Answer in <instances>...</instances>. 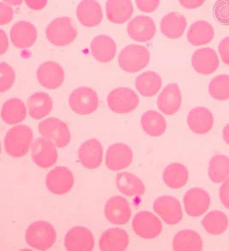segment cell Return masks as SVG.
Instances as JSON below:
<instances>
[{"mask_svg": "<svg viewBox=\"0 0 229 251\" xmlns=\"http://www.w3.org/2000/svg\"><path fill=\"white\" fill-rule=\"evenodd\" d=\"M33 132L26 126H14L7 132L3 145L6 153L10 156L20 158L27 154L32 146Z\"/></svg>", "mask_w": 229, "mask_h": 251, "instance_id": "1", "label": "cell"}, {"mask_svg": "<svg viewBox=\"0 0 229 251\" xmlns=\"http://www.w3.org/2000/svg\"><path fill=\"white\" fill-rule=\"evenodd\" d=\"M54 227L47 221H36L27 227L25 240L31 248L37 251H48L56 242Z\"/></svg>", "mask_w": 229, "mask_h": 251, "instance_id": "2", "label": "cell"}, {"mask_svg": "<svg viewBox=\"0 0 229 251\" xmlns=\"http://www.w3.org/2000/svg\"><path fill=\"white\" fill-rule=\"evenodd\" d=\"M48 41L57 47L72 43L77 36V30L70 17H58L51 21L46 29Z\"/></svg>", "mask_w": 229, "mask_h": 251, "instance_id": "3", "label": "cell"}, {"mask_svg": "<svg viewBox=\"0 0 229 251\" xmlns=\"http://www.w3.org/2000/svg\"><path fill=\"white\" fill-rule=\"evenodd\" d=\"M151 53L147 48L140 45H130L124 48L119 56V65L124 72L135 73L147 66Z\"/></svg>", "mask_w": 229, "mask_h": 251, "instance_id": "4", "label": "cell"}, {"mask_svg": "<svg viewBox=\"0 0 229 251\" xmlns=\"http://www.w3.org/2000/svg\"><path fill=\"white\" fill-rule=\"evenodd\" d=\"M39 132L42 137L51 141L59 149L65 148L71 142L68 126L62 120L55 118L45 119L39 125Z\"/></svg>", "mask_w": 229, "mask_h": 251, "instance_id": "5", "label": "cell"}, {"mask_svg": "<svg viewBox=\"0 0 229 251\" xmlns=\"http://www.w3.org/2000/svg\"><path fill=\"white\" fill-rule=\"evenodd\" d=\"M69 105L73 112L80 115H89L99 106V98L96 91L88 87H81L72 92Z\"/></svg>", "mask_w": 229, "mask_h": 251, "instance_id": "6", "label": "cell"}, {"mask_svg": "<svg viewBox=\"0 0 229 251\" xmlns=\"http://www.w3.org/2000/svg\"><path fill=\"white\" fill-rule=\"evenodd\" d=\"M139 97L136 92L129 88L113 89L107 96V105L116 113H129L137 108Z\"/></svg>", "mask_w": 229, "mask_h": 251, "instance_id": "7", "label": "cell"}, {"mask_svg": "<svg viewBox=\"0 0 229 251\" xmlns=\"http://www.w3.org/2000/svg\"><path fill=\"white\" fill-rule=\"evenodd\" d=\"M132 227L135 233L144 239L157 238L162 231L161 221L148 211H142L134 217Z\"/></svg>", "mask_w": 229, "mask_h": 251, "instance_id": "8", "label": "cell"}, {"mask_svg": "<svg viewBox=\"0 0 229 251\" xmlns=\"http://www.w3.org/2000/svg\"><path fill=\"white\" fill-rule=\"evenodd\" d=\"M74 176L72 171L64 167H55L49 172L46 179L48 190L54 195H65L74 186Z\"/></svg>", "mask_w": 229, "mask_h": 251, "instance_id": "9", "label": "cell"}, {"mask_svg": "<svg viewBox=\"0 0 229 251\" xmlns=\"http://www.w3.org/2000/svg\"><path fill=\"white\" fill-rule=\"evenodd\" d=\"M154 210L168 225L178 224L183 218L181 205L176 198L169 196L158 197L153 204Z\"/></svg>", "mask_w": 229, "mask_h": 251, "instance_id": "10", "label": "cell"}, {"mask_svg": "<svg viewBox=\"0 0 229 251\" xmlns=\"http://www.w3.org/2000/svg\"><path fill=\"white\" fill-rule=\"evenodd\" d=\"M54 143L46 138H38L31 146L32 159L38 167H51L57 162L58 153Z\"/></svg>", "mask_w": 229, "mask_h": 251, "instance_id": "11", "label": "cell"}, {"mask_svg": "<svg viewBox=\"0 0 229 251\" xmlns=\"http://www.w3.org/2000/svg\"><path fill=\"white\" fill-rule=\"evenodd\" d=\"M65 247L69 251H90L95 247L92 232L84 226H75L66 233Z\"/></svg>", "mask_w": 229, "mask_h": 251, "instance_id": "12", "label": "cell"}, {"mask_svg": "<svg viewBox=\"0 0 229 251\" xmlns=\"http://www.w3.org/2000/svg\"><path fill=\"white\" fill-rule=\"evenodd\" d=\"M133 159V153L124 143H115L108 148L106 153V166L110 171L118 172L129 167Z\"/></svg>", "mask_w": 229, "mask_h": 251, "instance_id": "13", "label": "cell"}, {"mask_svg": "<svg viewBox=\"0 0 229 251\" xmlns=\"http://www.w3.org/2000/svg\"><path fill=\"white\" fill-rule=\"evenodd\" d=\"M104 212L106 220L114 225L127 224L131 217L130 203L120 196L111 197L106 201Z\"/></svg>", "mask_w": 229, "mask_h": 251, "instance_id": "14", "label": "cell"}, {"mask_svg": "<svg viewBox=\"0 0 229 251\" xmlns=\"http://www.w3.org/2000/svg\"><path fill=\"white\" fill-rule=\"evenodd\" d=\"M130 39L137 42L151 41L156 32L154 20L147 16H138L130 20L127 26Z\"/></svg>", "mask_w": 229, "mask_h": 251, "instance_id": "15", "label": "cell"}, {"mask_svg": "<svg viewBox=\"0 0 229 251\" xmlns=\"http://www.w3.org/2000/svg\"><path fill=\"white\" fill-rule=\"evenodd\" d=\"M40 84L48 89L59 88L65 80V72L60 65L53 61L45 62L37 71Z\"/></svg>", "mask_w": 229, "mask_h": 251, "instance_id": "16", "label": "cell"}, {"mask_svg": "<svg viewBox=\"0 0 229 251\" xmlns=\"http://www.w3.org/2000/svg\"><path fill=\"white\" fill-rule=\"evenodd\" d=\"M210 204V197L206 190L193 188L184 197L185 212L192 217H199L206 213Z\"/></svg>", "mask_w": 229, "mask_h": 251, "instance_id": "17", "label": "cell"}, {"mask_svg": "<svg viewBox=\"0 0 229 251\" xmlns=\"http://www.w3.org/2000/svg\"><path fill=\"white\" fill-rule=\"evenodd\" d=\"M12 44L18 49L32 47L37 39V30L34 24L27 21H20L14 24L10 33Z\"/></svg>", "mask_w": 229, "mask_h": 251, "instance_id": "18", "label": "cell"}, {"mask_svg": "<svg viewBox=\"0 0 229 251\" xmlns=\"http://www.w3.org/2000/svg\"><path fill=\"white\" fill-rule=\"evenodd\" d=\"M192 65L200 75H210L218 68L219 58L212 48H200L192 55Z\"/></svg>", "mask_w": 229, "mask_h": 251, "instance_id": "19", "label": "cell"}, {"mask_svg": "<svg viewBox=\"0 0 229 251\" xmlns=\"http://www.w3.org/2000/svg\"><path fill=\"white\" fill-rule=\"evenodd\" d=\"M182 95L180 88L176 83H170L165 87L157 99V106L166 115H173L181 106Z\"/></svg>", "mask_w": 229, "mask_h": 251, "instance_id": "20", "label": "cell"}, {"mask_svg": "<svg viewBox=\"0 0 229 251\" xmlns=\"http://www.w3.org/2000/svg\"><path fill=\"white\" fill-rule=\"evenodd\" d=\"M80 163L87 169H96L102 165L103 148L98 140L90 139L82 143L78 151Z\"/></svg>", "mask_w": 229, "mask_h": 251, "instance_id": "21", "label": "cell"}, {"mask_svg": "<svg viewBox=\"0 0 229 251\" xmlns=\"http://www.w3.org/2000/svg\"><path fill=\"white\" fill-rule=\"evenodd\" d=\"M76 16L84 27H96L102 21V9L96 0H82L76 8Z\"/></svg>", "mask_w": 229, "mask_h": 251, "instance_id": "22", "label": "cell"}, {"mask_svg": "<svg viewBox=\"0 0 229 251\" xmlns=\"http://www.w3.org/2000/svg\"><path fill=\"white\" fill-rule=\"evenodd\" d=\"M129 235L121 228H111L103 232L100 238V250L102 251H123L129 245Z\"/></svg>", "mask_w": 229, "mask_h": 251, "instance_id": "23", "label": "cell"}, {"mask_svg": "<svg viewBox=\"0 0 229 251\" xmlns=\"http://www.w3.org/2000/svg\"><path fill=\"white\" fill-rule=\"evenodd\" d=\"M187 125L192 132L204 135L212 129L214 118L209 109L205 107H196L189 112Z\"/></svg>", "mask_w": 229, "mask_h": 251, "instance_id": "24", "label": "cell"}, {"mask_svg": "<svg viewBox=\"0 0 229 251\" xmlns=\"http://www.w3.org/2000/svg\"><path fill=\"white\" fill-rule=\"evenodd\" d=\"M90 48L93 57L101 63L112 61L116 55V44L113 39L107 35L102 34L94 38Z\"/></svg>", "mask_w": 229, "mask_h": 251, "instance_id": "25", "label": "cell"}, {"mask_svg": "<svg viewBox=\"0 0 229 251\" xmlns=\"http://www.w3.org/2000/svg\"><path fill=\"white\" fill-rule=\"evenodd\" d=\"M186 27L187 21L183 15L178 12H170L161 19V33L168 39L177 40L181 37Z\"/></svg>", "mask_w": 229, "mask_h": 251, "instance_id": "26", "label": "cell"}, {"mask_svg": "<svg viewBox=\"0 0 229 251\" xmlns=\"http://www.w3.org/2000/svg\"><path fill=\"white\" fill-rule=\"evenodd\" d=\"M133 14V4L130 0H107L106 15L114 24H125Z\"/></svg>", "mask_w": 229, "mask_h": 251, "instance_id": "27", "label": "cell"}, {"mask_svg": "<svg viewBox=\"0 0 229 251\" xmlns=\"http://www.w3.org/2000/svg\"><path fill=\"white\" fill-rule=\"evenodd\" d=\"M215 37V29L212 25L206 21H197L191 25L187 32V40L190 44L195 47L208 45Z\"/></svg>", "mask_w": 229, "mask_h": 251, "instance_id": "28", "label": "cell"}, {"mask_svg": "<svg viewBox=\"0 0 229 251\" xmlns=\"http://www.w3.org/2000/svg\"><path fill=\"white\" fill-rule=\"evenodd\" d=\"M116 186L121 193L127 197H142L145 193L143 181L130 173H120L116 176Z\"/></svg>", "mask_w": 229, "mask_h": 251, "instance_id": "29", "label": "cell"}, {"mask_svg": "<svg viewBox=\"0 0 229 251\" xmlns=\"http://www.w3.org/2000/svg\"><path fill=\"white\" fill-rule=\"evenodd\" d=\"M52 109V100L44 92H38L27 100V111L34 119H43Z\"/></svg>", "mask_w": 229, "mask_h": 251, "instance_id": "30", "label": "cell"}, {"mask_svg": "<svg viewBox=\"0 0 229 251\" xmlns=\"http://www.w3.org/2000/svg\"><path fill=\"white\" fill-rule=\"evenodd\" d=\"M173 250L176 251H200L203 250L202 238L192 230H183L175 235Z\"/></svg>", "mask_w": 229, "mask_h": 251, "instance_id": "31", "label": "cell"}, {"mask_svg": "<svg viewBox=\"0 0 229 251\" xmlns=\"http://www.w3.org/2000/svg\"><path fill=\"white\" fill-rule=\"evenodd\" d=\"M27 115V108L20 99L13 98L7 100L3 105L1 116L7 125H17L23 122Z\"/></svg>", "mask_w": 229, "mask_h": 251, "instance_id": "32", "label": "cell"}, {"mask_svg": "<svg viewBox=\"0 0 229 251\" xmlns=\"http://www.w3.org/2000/svg\"><path fill=\"white\" fill-rule=\"evenodd\" d=\"M162 81L156 72H145L136 79V88L144 97H152L161 89Z\"/></svg>", "mask_w": 229, "mask_h": 251, "instance_id": "33", "label": "cell"}, {"mask_svg": "<svg viewBox=\"0 0 229 251\" xmlns=\"http://www.w3.org/2000/svg\"><path fill=\"white\" fill-rule=\"evenodd\" d=\"M188 171L182 164H170L163 172L165 184L172 189H179L185 186L188 182Z\"/></svg>", "mask_w": 229, "mask_h": 251, "instance_id": "34", "label": "cell"}, {"mask_svg": "<svg viewBox=\"0 0 229 251\" xmlns=\"http://www.w3.org/2000/svg\"><path fill=\"white\" fill-rule=\"evenodd\" d=\"M144 132L151 136H160L166 131L167 122L161 113L155 111L145 112L141 120Z\"/></svg>", "mask_w": 229, "mask_h": 251, "instance_id": "35", "label": "cell"}, {"mask_svg": "<svg viewBox=\"0 0 229 251\" xmlns=\"http://www.w3.org/2000/svg\"><path fill=\"white\" fill-rule=\"evenodd\" d=\"M202 226L209 234L216 236L222 234L228 229L229 219L221 211H211L203 219Z\"/></svg>", "mask_w": 229, "mask_h": 251, "instance_id": "36", "label": "cell"}, {"mask_svg": "<svg viewBox=\"0 0 229 251\" xmlns=\"http://www.w3.org/2000/svg\"><path fill=\"white\" fill-rule=\"evenodd\" d=\"M229 158L223 154L212 157L209 161V176L213 183H220L229 177Z\"/></svg>", "mask_w": 229, "mask_h": 251, "instance_id": "37", "label": "cell"}, {"mask_svg": "<svg viewBox=\"0 0 229 251\" xmlns=\"http://www.w3.org/2000/svg\"><path fill=\"white\" fill-rule=\"evenodd\" d=\"M210 96L216 100H227L229 99V75H219L210 81L209 85Z\"/></svg>", "mask_w": 229, "mask_h": 251, "instance_id": "38", "label": "cell"}, {"mask_svg": "<svg viewBox=\"0 0 229 251\" xmlns=\"http://www.w3.org/2000/svg\"><path fill=\"white\" fill-rule=\"evenodd\" d=\"M1 80H0V91H8L13 86L15 82V72L11 66L6 63H1L0 65Z\"/></svg>", "mask_w": 229, "mask_h": 251, "instance_id": "39", "label": "cell"}, {"mask_svg": "<svg viewBox=\"0 0 229 251\" xmlns=\"http://www.w3.org/2000/svg\"><path fill=\"white\" fill-rule=\"evenodd\" d=\"M213 11L220 24L229 25V0H216Z\"/></svg>", "mask_w": 229, "mask_h": 251, "instance_id": "40", "label": "cell"}, {"mask_svg": "<svg viewBox=\"0 0 229 251\" xmlns=\"http://www.w3.org/2000/svg\"><path fill=\"white\" fill-rule=\"evenodd\" d=\"M13 9L8 3H0V25L3 26L9 24L13 18Z\"/></svg>", "mask_w": 229, "mask_h": 251, "instance_id": "41", "label": "cell"}, {"mask_svg": "<svg viewBox=\"0 0 229 251\" xmlns=\"http://www.w3.org/2000/svg\"><path fill=\"white\" fill-rule=\"evenodd\" d=\"M136 4L141 11L151 13L157 10L160 0H136Z\"/></svg>", "mask_w": 229, "mask_h": 251, "instance_id": "42", "label": "cell"}, {"mask_svg": "<svg viewBox=\"0 0 229 251\" xmlns=\"http://www.w3.org/2000/svg\"><path fill=\"white\" fill-rule=\"evenodd\" d=\"M218 51L223 63L229 65V36L220 42Z\"/></svg>", "mask_w": 229, "mask_h": 251, "instance_id": "43", "label": "cell"}, {"mask_svg": "<svg viewBox=\"0 0 229 251\" xmlns=\"http://www.w3.org/2000/svg\"><path fill=\"white\" fill-rule=\"evenodd\" d=\"M220 199L224 207L229 209V177H228L220 188Z\"/></svg>", "mask_w": 229, "mask_h": 251, "instance_id": "44", "label": "cell"}, {"mask_svg": "<svg viewBox=\"0 0 229 251\" xmlns=\"http://www.w3.org/2000/svg\"><path fill=\"white\" fill-rule=\"evenodd\" d=\"M206 0H178L182 6L187 10H194L202 6Z\"/></svg>", "mask_w": 229, "mask_h": 251, "instance_id": "45", "label": "cell"}, {"mask_svg": "<svg viewBox=\"0 0 229 251\" xmlns=\"http://www.w3.org/2000/svg\"><path fill=\"white\" fill-rule=\"evenodd\" d=\"M25 3L31 10H41L47 6L48 0H25Z\"/></svg>", "mask_w": 229, "mask_h": 251, "instance_id": "46", "label": "cell"}, {"mask_svg": "<svg viewBox=\"0 0 229 251\" xmlns=\"http://www.w3.org/2000/svg\"><path fill=\"white\" fill-rule=\"evenodd\" d=\"M0 41H1V49H0V54L3 55L8 50L9 42L6 34L3 30H0Z\"/></svg>", "mask_w": 229, "mask_h": 251, "instance_id": "47", "label": "cell"}, {"mask_svg": "<svg viewBox=\"0 0 229 251\" xmlns=\"http://www.w3.org/2000/svg\"><path fill=\"white\" fill-rule=\"evenodd\" d=\"M223 139L226 142L227 144L229 145V124L225 126L223 132Z\"/></svg>", "mask_w": 229, "mask_h": 251, "instance_id": "48", "label": "cell"}, {"mask_svg": "<svg viewBox=\"0 0 229 251\" xmlns=\"http://www.w3.org/2000/svg\"><path fill=\"white\" fill-rule=\"evenodd\" d=\"M3 1L10 5H20L24 0H3Z\"/></svg>", "mask_w": 229, "mask_h": 251, "instance_id": "49", "label": "cell"}]
</instances>
